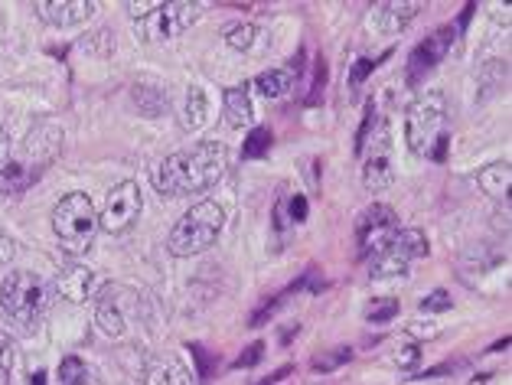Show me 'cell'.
Returning <instances> with one entry per match:
<instances>
[{"mask_svg": "<svg viewBox=\"0 0 512 385\" xmlns=\"http://www.w3.org/2000/svg\"><path fill=\"white\" fill-rule=\"evenodd\" d=\"M229 167V147L219 141H199L180 154H170L167 160L151 170V180L160 196H193L206 193L209 186L222 180Z\"/></svg>", "mask_w": 512, "mask_h": 385, "instance_id": "cell-1", "label": "cell"}, {"mask_svg": "<svg viewBox=\"0 0 512 385\" xmlns=\"http://www.w3.org/2000/svg\"><path fill=\"white\" fill-rule=\"evenodd\" d=\"M0 307H4V314L17 327H40L43 314L49 310V284L40 275H33V271H10L4 284H0Z\"/></svg>", "mask_w": 512, "mask_h": 385, "instance_id": "cell-2", "label": "cell"}, {"mask_svg": "<svg viewBox=\"0 0 512 385\" xmlns=\"http://www.w3.org/2000/svg\"><path fill=\"white\" fill-rule=\"evenodd\" d=\"M222 229H226V209L216 200H203L173 226L167 245L177 258H190V255L206 252V248L219 239Z\"/></svg>", "mask_w": 512, "mask_h": 385, "instance_id": "cell-3", "label": "cell"}, {"mask_svg": "<svg viewBox=\"0 0 512 385\" xmlns=\"http://www.w3.org/2000/svg\"><path fill=\"white\" fill-rule=\"evenodd\" d=\"M53 232L69 255L89 252L98 232V213L85 193H66L53 209Z\"/></svg>", "mask_w": 512, "mask_h": 385, "instance_id": "cell-4", "label": "cell"}, {"mask_svg": "<svg viewBox=\"0 0 512 385\" xmlns=\"http://www.w3.org/2000/svg\"><path fill=\"white\" fill-rule=\"evenodd\" d=\"M362 183L369 193L389 190L395 180V164H392V128L389 118H372L366 138H362Z\"/></svg>", "mask_w": 512, "mask_h": 385, "instance_id": "cell-5", "label": "cell"}, {"mask_svg": "<svg viewBox=\"0 0 512 385\" xmlns=\"http://www.w3.org/2000/svg\"><path fill=\"white\" fill-rule=\"evenodd\" d=\"M447 118V102L441 92H424L405 111V141L411 147V154L428 157L431 147L441 138Z\"/></svg>", "mask_w": 512, "mask_h": 385, "instance_id": "cell-6", "label": "cell"}, {"mask_svg": "<svg viewBox=\"0 0 512 385\" xmlns=\"http://www.w3.org/2000/svg\"><path fill=\"white\" fill-rule=\"evenodd\" d=\"M203 17V4H157L144 20H137V40L144 43H160L170 40V36H180L183 30H190L193 23Z\"/></svg>", "mask_w": 512, "mask_h": 385, "instance_id": "cell-7", "label": "cell"}, {"mask_svg": "<svg viewBox=\"0 0 512 385\" xmlns=\"http://www.w3.org/2000/svg\"><path fill=\"white\" fill-rule=\"evenodd\" d=\"M428 255V239L418 229H398L395 239L382 248V252L372 255V278H389V275H402V271L418 262V258Z\"/></svg>", "mask_w": 512, "mask_h": 385, "instance_id": "cell-8", "label": "cell"}, {"mask_svg": "<svg viewBox=\"0 0 512 385\" xmlns=\"http://www.w3.org/2000/svg\"><path fill=\"white\" fill-rule=\"evenodd\" d=\"M141 209H144L141 186L131 183V180H124V183H118L115 190L108 193L105 209L98 213V226H102L105 232H111V235L128 232L137 222V216H141Z\"/></svg>", "mask_w": 512, "mask_h": 385, "instance_id": "cell-9", "label": "cell"}, {"mask_svg": "<svg viewBox=\"0 0 512 385\" xmlns=\"http://www.w3.org/2000/svg\"><path fill=\"white\" fill-rule=\"evenodd\" d=\"M398 232V216L389 206H369L366 213L356 219V252L359 258H372L376 252H382L385 245L395 239Z\"/></svg>", "mask_w": 512, "mask_h": 385, "instance_id": "cell-10", "label": "cell"}, {"mask_svg": "<svg viewBox=\"0 0 512 385\" xmlns=\"http://www.w3.org/2000/svg\"><path fill=\"white\" fill-rule=\"evenodd\" d=\"M59 147H62V128L56 121L33 124V131L27 134V141H23V157L27 160H20V164L27 167L33 177H40V170H46L56 160Z\"/></svg>", "mask_w": 512, "mask_h": 385, "instance_id": "cell-11", "label": "cell"}, {"mask_svg": "<svg viewBox=\"0 0 512 385\" xmlns=\"http://www.w3.org/2000/svg\"><path fill=\"white\" fill-rule=\"evenodd\" d=\"M454 40H457V27L454 23H447V27H437L428 40H421L418 46H415V53L408 56V85H418V79H424L428 72L441 62L444 56H447V49L454 46Z\"/></svg>", "mask_w": 512, "mask_h": 385, "instance_id": "cell-12", "label": "cell"}, {"mask_svg": "<svg viewBox=\"0 0 512 385\" xmlns=\"http://www.w3.org/2000/svg\"><path fill=\"white\" fill-rule=\"evenodd\" d=\"M124 291L128 288H118V284H108V288L98 294V304H95V324L105 337L118 340L128 333V310H124Z\"/></svg>", "mask_w": 512, "mask_h": 385, "instance_id": "cell-13", "label": "cell"}, {"mask_svg": "<svg viewBox=\"0 0 512 385\" xmlns=\"http://www.w3.org/2000/svg\"><path fill=\"white\" fill-rule=\"evenodd\" d=\"M36 14L53 27H79V23L95 17V4L92 0H43V4H36Z\"/></svg>", "mask_w": 512, "mask_h": 385, "instance_id": "cell-14", "label": "cell"}, {"mask_svg": "<svg viewBox=\"0 0 512 385\" xmlns=\"http://www.w3.org/2000/svg\"><path fill=\"white\" fill-rule=\"evenodd\" d=\"M56 291L72 304H85L95 297V271L85 265H66L56 278Z\"/></svg>", "mask_w": 512, "mask_h": 385, "instance_id": "cell-15", "label": "cell"}, {"mask_svg": "<svg viewBox=\"0 0 512 385\" xmlns=\"http://www.w3.org/2000/svg\"><path fill=\"white\" fill-rule=\"evenodd\" d=\"M418 14H421V0H405V4L389 0V4L372 10L369 20H372V27H376V33H398V30H405Z\"/></svg>", "mask_w": 512, "mask_h": 385, "instance_id": "cell-16", "label": "cell"}, {"mask_svg": "<svg viewBox=\"0 0 512 385\" xmlns=\"http://www.w3.org/2000/svg\"><path fill=\"white\" fill-rule=\"evenodd\" d=\"M144 385H196V379L177 359H154L144 369Z\"/></svg>", "mask_w": 512, "mask_h": 385, "instance_id": "cell-17", "label": "cell"}, {"mask_svg": "<svg viewBox=\"0 0 512 385\" xmlns=\"http://www.w3.org/2000/svg\"><path fill=\"white\" fill-rule=\"evenodd\" d=\"M509 183H512V164H509V160H496V164L483 167L477 173V186L486 196H493V200H509Z\"/></svg>", "mask_w": 512, "mask_h": 385, "instance_id": "cell-18", "label": "cell"}, {"mask_svg": "<svg viewBox=\"0 0 512 385\" xmlns=\"http://www.w3.org/2000/svg\"><path fill=\"white\" fill-rule=\"evenodd\" d=\"M222 115L232 124V128H245L248 121H252V92H248V85H235V89H226L222 95Z\"/></svg>", "mask_w": 512, "mask_h": 385, "instance_id": "cell-19", "label": "cell"}, {"mask_svg": "<svg viewBox=\"0 0 512 385\" xmlns=\"http://www.w3.org/2000/svg\"><path fill=\"white\" fill-rule=\"evenodd\" d=\"M209 102H206V92L199 89V85H190L186 89V98H183V128L186 131H196V128H203V121L209 115Z\"/></svg>", "mask_w": 512, "mask_h": 385, "instance_id": "cell-20", "label": "cell"}, {"mask_svg": "<svg viewBox=\"0 0 512 385\" xmlns=\"http://www.w3.org/2000/svg\"><path fill=\"white\" fill-rule=\"evenodd\" d=\"M36 177L20 164V160H7L4 167H0V196H14V193H23L27 186L33 183Z\"/></svg>", "mask_w": 512, "mask_h": 385, "instance_id": "cell-21", "label": "cell"}, {"mask_svg": "<svg viewBox=\"0 0 512 385\" xmlns=\"http://www.w3.org/2000/svg\"><path fill=\"white\" fill-rule=\"evenodd\" d=\"M294 76L287 69H268V72H261V76L255 79V89L265 95V98H281L291 92V82Z\"/></svg>", "mask_w": 512, "mask_h": 385, "instance_id": "cell-22", "label": "cell"}, {"mask_svg": "<svg viewBox=\"0 0 512 385\" xmlns=\"http://www.w3.org/2000/svg\"><path fill=\"white\" fill-rule=\"evenodd\" d=\"M255 36H258V30L252 23H229V27L222 30V40H226L232 49H239V53H245V49L255 43Z\"/></svg>", "mask_w": 512, "mask_h": 385, "instance_id": "cell-23", "label": "cell"}, {"mask_svg": "<svg viewBox=\"0 0 512 385\" xmlns=\"http://www.w3.org/2000/svg\"><path fill=\"white\" fill-rule=\"evenodd\" d=\"M59 382L62 385H85L89 382V366L79 356H66L59 363Z\"/></svg>", "mask_w": 512, "mask_h": 385, "instance_id": "cell-24", "label": "cell"}, {"mask_svg": "<svg viewBox=\"0 0 512 385\" xmlns=\"http://www.w3.org/2000/svg\"><path fill=\"white\" fill-rule=\"evenodd\" d=\"M268 147H271V131L268 128H255L242 144V157L245 160H258V157L268 154Z\"/></svg>", "mask_w": 512, "mask_h": 385, "instance_id": "cell-25", "label": "cell"}, {"mask_svg": "<svg viewBox=\"0 0 512 385\" xmlns=\"http://www.w3.org/2000/svg\"><path fill=\"white\" fill-rule=\"evenodd\" d=\"M395 314H398V301H395V297H389V301H372L366 307V317L376 320V324H385V320H392Z\"/></svg>", "mask_w": 512, "mask_h": 385, "instance_id": "cell-26", "label": "cell"}, {"mask_svg": "<svg viewBox=\"0 0 512 385\" xmlns=\"http://www.w3.org/2000/svg\"><path fill=\"white\" fill-rule=\"evenodd\" d=\"M372 69H376V62H372V59H356L353 72H349V92H356L359 85L366 82V76H369Z\"/></svg>", "mask_w": 512, "mask_h": 385, "instance_id": "cell-27", "label": "cell"}, {"mask_svg": "<svg viewBox=\"0 0 512 385\" xmlns=\"http://www.w3.org/2000/svg\"><path fill=\"white\" fill-rule=\"evenodd\" d=\"M447 307H451V294L447 291H434L431 297H424L421 301L424 314H441V310H447Z\"/></svg>", "mask_w": 512, "mask_h": 385, "instance_id": "cell-28", "label": "cell"}, {"mask_svg": "<svg viewBox=\"0 0 512 385\" xmlns=\"http://www.w3.org/2000/svg\"><path fill=\"white\" fill-rule=\"evenodd\" d=\"M10 160V118L7 111L0 108V167H4Z\"/></svg>", "mask_w": 512, "mask_h": 385, "instance_id": "cell-29", "label": "cell"}, {"mask_svg": "<svg viewBox=\"0 0 512 385\" xmlns=\"http://www.w3.org/2000/svg\"><path fill=\"white\" fill-rule=\"evenodd\" d=\"M349 359V350H336L333 356H317L314 359V372H330L333 366H340Z\"/></svg>", "mask_w": 512, "mask_h": 385, "instance_id": "cell-30", "label": "cell"}, {"mask_svg": "<svg viewBox=\"0 0 512 385\" xmlns=\"http://www.w3.org/2000/svg\"><path fill=\"white\" fill-rule=\"evenodd\" d=\"M14 255H17V245H14V239H10V235H7L4 229H0V268L14 262Z\"/></svg>", "mask_w": 512, "mask_h": 385, "instance_id": "cell-31", "label": "cell"}, {"mask_svg": "<svg viewBox=\"0 0 512 385\" xmlns=\"http://www.w3.org/2000/svg\"><path fill=\"white\" fill-rule=\"evenodd\" d=\"M10 363H14V340L0 333V369H7Z\"/></svg>", "mask_w": 512, "mask_h": 385, "instance_id": "cell-32", "label": "cell"}, {"mask_svg": "<svg viewBox=\"0 0 512 385\" xmlns=\"http://www.w3.org/2000/svg\"><path fill=\"white\" fill-rule=\"evenodd\" d=\"M395 359H398V366H402V369L415 366V359H418V346H415V343H408L405 350H398V353H395Z\"/></svg>", "mask_w": 512, "mask_h": 385, "instance_id": "cell-33", "label": "cell"}, {"mask_svg": "<svg viewBox=\"0 0 512 385\" xmlns=\"http://www.w3.org/2000/svg\"><path fill=\"white\" fill-rule=\"evenodd\" d=\"M160 4V0H144V4H128V14L134 17V20H144L147 14H151V10Z\"/></svg>", "mask_w": 512, "mask_h": 385, "instance_id": "cell-34", "label": "cell"}, {"mask_svg": "<svg viewBox=\"0 0 512 385\" xmlns=\"http://www.w3.org/2000/svg\"><path fill=\"white\" fill-rule=\"evenodd\" d=\"M307 216V200L304 196H291V222H304Z\"/></svg>", "mask_w": 512, "mask_h": 385, "instance_id": "cell-35", "label": "cell"}, {"mask_svg": "<svg viewBox=\"0 0 512 385\" xmlns=\"http://www.w3.org/2000/svg\"><path fill=\"white\" fill-rule=\"evenodd\" d=\"M258 356H261V346L255 343L252 350H248V353H245V356H242V359H239V363H235V366H239V369H242V366H252V363H258Z\"/></svg>", "mask_w": 512, "mask_h": 385, "instance_id": "cell-36", "label": "cell"}]
</instances>
